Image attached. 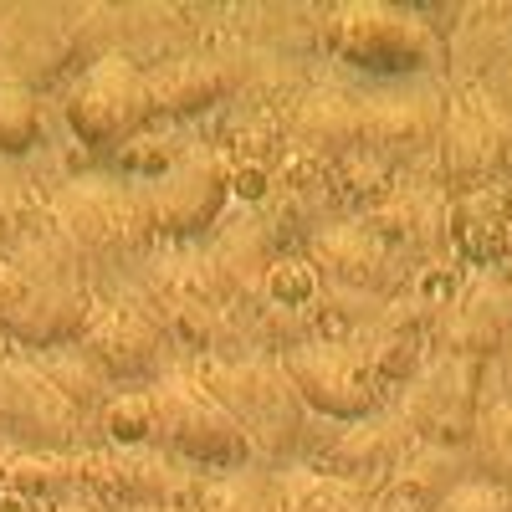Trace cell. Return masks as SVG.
I'll return each instance as SVG.
<instances>
[{
	"mask_svg": "<svg viewBox=\"0 0 512 512\" xmlns=\"http://www.w3.org/2000/svg\"><path fill=\"white\" fill-rule=\"evenodd\" d=\"M507 338H512V282H507V272L472 277L431 328V344H441V354L472 359V364L497 359L507 349Z\"/></svg>",
	"mask_w": 512,
	"mask_h": 512,
	"instance_id": "obj_17",
	"label": "cell"
},
{
	"mask_svg": "<svg viewBox=\"0 0 512 512\" xmlns=\"http://www.w3.org/2000/svg\"><path fill=\"white\" fill-rule=\"evenodd\" d=\"M88 415L26 354L0 359V441L11 451H82Z\"/></svg>",
	"mask_w": 512,
	"mask_h": 512,
	"instance_id": "obj_11",
	"label": "cell"
},
{
	"mask_svg": "<svg viewBox=\"0 0 512 512\" xmlns=\"http://www.w3.org/2000/svg\"><path fill=\"white\" fill-rule=\"evenodd\" d=\"M205 472L175 461L159 446H82V492L108 512L195 507Z\"/></svg>",
	"mask_w": 512,
	"mask_h": 512,
	"instance_id": "obj_7",
	"label": "cell"
},
{
	"mask_svg": "<svg viewBox=\"0 0 512 512\" xmlns=\"http://www.w3.org/2000/svg\"><path fill=\"white\" fill-rule=\"evenodd\" d=\"M497 374H502V384H507V395H512V338H507V349L497 354Z\"/></svg>",
	"mask_w": 512,
	"mask_h": 512,
	"instance_id": "obj_35",
	"label": "cell"
},
{
	"mask_svg": "<svg viewBox=\"0 0 512 512\" xmlns=\"http://www.w3.org/2000/svg\"><path fill=\"white\" fill-rule=\"evenodd\" d=\"M461 482H466V472H461V456L456 451L415 446L395 466V477L384 482L369 502H374V512H436Z\"/></svg>",
	"mask_w": 512,
	"mask_h": 512,
	"instance_id": "obj_21",
	"label": "cell"
},
{
	"mask_svg": "<svg viewBox=\"0 0 512 512\" xmlns=\"http://www.w3.org/2000/svg\"><path fill=\"white\" fill-rule=\"evenodd\" d=\"M436 512H512V497H507V487H497L487 477H466Z\"/></svg>",
	"mask_w": 512,
	"mask_h": 512,
	"instance_id": "obj_31",
	"label": "cell"
},
{
	"mask_svg": "<svg viewBox=\"0 0 512 512\" xmlns=\"http://www.w3.org/2000/svg\"><path fill=\"white\" fill-rule=\"evenodd\" d=\"M93 308V267L52 221H41L26 241L0 251V338L6 344L31 354L77 344Z\"/></svg>",
	"mask_w": 512,
	"mask_h": 512,
	"instance_id": "obj_1",
	"label": "cell"
},
{
	"mask_svg": "<svg viewBox=\"0 0 512 512\" xmlns=\"http://www.w3.org/2000/svg\"><path fill=\"white\" fill-rule=\"evenodd\" d=\"M359 221L390 246L400 267L420 262V256H436L451 241V205L436 190H420V185H390V195L374 200Z\"/></svg>",
	"mask_w": 512,
	"mask_h": 512,
	"instance_id": "obj_18",
	"label": "cell"
},
{
	"mask_svg": "<svg viewBox=\"0 0 512 512\" xmlns=\"http://www.w3.org/2000/svg\"><path fill=\"white\" fill-rule=\"evenodd\" d=\"M62 113H67V128L77 134V144H88V149H123L128 139H139L144 123L154 118L149 113L144 67L128 62L123 52L88 62L72 77V88L62 98Z\"/></svg>",
	"mask_w": 512,
	"mask_h": 512,
	"instance_id": "obj_8",
	"label": "cell"
},
{
	"mask_svg": "<svg viewBox=\"0 0 512 512\" xmlns=\"http://www.w3.org/2000/svg\"><path fill=\"white\" fill-rule=\"evenodd\" d=\"M277 359L292 379V390L303 395L308 415L354 425V420H369L374 410H384L379 379H374L364 349L349 344V338H308V344H297Z\"/></svg>",
	"mask_w": 512,
	"mask_h": 512,
	"instance_id": "obj_9",
	"label": "cell"
},
{
	"mask_svg": "<svg viewBox=\"0 0 512 512\" xmlns=\"http://www.w3.org/2000/svg\"><path fill=\"white\" fill-rule=\"evenodd\" d=\"M195 379L226 405V415L246 431L262 466H308L313 436H308V405L292 390V379L277 354H210L195 359Z\"/></svg>",
	"mask_w": 512,
	"mask_h": 512,
	"instance_id": "obj_2",
	"label": "cell"
},
{
	"mask_svg": "<svg viewBox=\"0 0 512 512\" xmlns=\"http://www.w3.org/2000/svg\"><path fill=\"white\" fill-rule=\"evenodd\" d=\"M451 241L472 256V262H497L512 241V221H507V195L497 185H482L472 195H461L451 205Z\"/></svg>",
	"mask_w": 512,
	"mask_h": 512,
	"instance_id": "obj_23",
	"label": "cell"
},
{
	"mask_svg": "<svg viewBox=\"0 0 512 512\" xmlns=\"http://www.w3.org/2000/svg\"><path fill=\"white\" fill-rule=\"evenodd\" d=\"M82 349L98 359V369L113 384H149L164 374V354H169V338L159 328V318L139 303L134 292H118V297H98V308L88 318L77 338Z\"/></svg>",
	"mask_w": 512,
	"mask_h": 512,
	"instance_id": "obj_14",
	"label": "cell"
},
{
	"mask_svg": "<svg viewBox=\"0 0 512 512\" xmlns=\"http://www.w3.org/2000/svg\"><path fill=\"white\" fill-rule=\"evenodd\" d=\"M303 262L333 292H359V297H379V303L405 292V267L359 216L313 226V236L303 241Z\"/></svg>",
	"mask_w": 512,
	"mask_h": 512,
	"instance_id": "obj_13",
	"label": "cell"
},
{
	"mask_svg": "<svg viewBox=\"0 0 512 512\" xmlns=\"http://www.w3.org/2000/svg\"><path fill=\"white\" fill-rule=\"evenodd\" d=\"M318 47L359 72H379V77H410L425 72L441 57L436 31L415 21L410 11L379 6V0H349V6H333L318 21Z\"/></svg>",
	"mask_w": 512,
	"mask_h": 512,
	"instance_id": "obj_5",
	"label": "cell"
},
{
	"mask_svg": "<svg viewBox=\"0 0 512 512\" xmlns=\"http://www.w3.org/2000/svg\"><path fill=\"white\" fill-rule=\"evenodd\" d=\"M395 410L420 446L466 451L482 420V364L451 359V354L425 359V369L400 390Z\"/></svg>",
	"mask_w": 512,
	"mask_h": 512,
	"instance_id": "obj_10",
	"label": "cell"
},
{
	"mask_svg": "<svg viewBox=\"0 0 512 512\" xmlns=\"http://www.w3.org/2000/svg\"><path fill=\"white\" fill-rule=\"evenodd\" d=\"M154 405V446L169 451L175 461L195 466L205 477H226L262 466L246 441V431L226 415V405L195 379V369H169L149 384Z\"/></svg>",
	"mask_w": 512,
	"mask_h": 512,
	"instance_id": "obj_4",
	"label": "cell"
},
{
	"mask_svg": "<svg viewBox=\"0 0 512 512\" xmlns=\"http://www.w3.org/2000/svg\"><path fill=\"white\" fill-rule=\"evenodd\" d=\"M36 359V369L47 374L57 390L88 415V425H93V415L108 405V395H113V379L98 369V359L82 349V344H62V349H47V354H31Z\"/></svg>",
	"mask_w": 512,
	"mask_h": 512,
	"instance_id": "obj_24",
	"label": "cell"
},
{
	"mask_svg": "<svg viewBox=\"0 0 512 512\" xmlns=\"http://www.w3.org/2000/svg\"><path fill=\"white\" fill-rule=\"evenodd\" d=\"M144 512H195V507H144Z\"/></svg>",
	"mask_w": 512,
	"mask_h": 512,
	"instance_id": "obj_36",
	"label": "cell"
},
{
	"mask_svg": "<svg viewBox=\"0 0 512 512\" xmlns=\"http://www.w3.org/2000/svg\"><path fill=\"white\" fill-rule=\"evenodd\" d=\"M144 210H149V231L154 241L169 246H195L200 236H210L226 221V205H231V164L205 149L190 144L169 159L159 175H149L144 185Z\"/></svg>",
	"mask_w": 512,
	"mask_h": 512,
	"instance_id": "obj_6",
	"label": "cell"
},
{
	"mask_svg": "<svg viewBox=\"0 0 512 512\" xmlns=\"http://www.w3.org/2000/svg\"><path fill=\"white\" fill-rule=\"evenodd\" d=\"M251 67L236 62L231 52H169L164 62L144 67L149 82V113L154 118H200L221 108L231 93L246 88Z\"/></svg>",
	"mask_w": 512,
	"mask_h": 512,
	"instance_id": "obj_16",
	"label": "cell"
},
{
	"mask_svg": "<svg viewBox=\"0 0 512 512\" xmlns=\"http://www.w3.org/2000/svg\"><path fill=\"white\" fill-rule=\"evenodd\" d=\"M292 154H308L318 164H338L364 149V98L344 88H313L292 103L287 118Z\"/></svg>",
	"mask_w": 512,
	"mask_h": 512,
	"instance_id": "obj_19",
	"label": "cell"
},
{
	"mask_svg": "<svg viewBox=\"0 0 512 512\" xmlns=\"http://www.w3.org/2000/svg\"><path fill=\"white\" fill-rule=\"evenodd\" d=\"M0 512H41V507H31V502L16 497V492H0Z\"/></svg>",
	"mask_w": 512,
	"mask_h": 512,
	"instance_id": "obj_34",
	"label": "cell"
},
{
	"mask_svg": "<svg viewBox=\"0 0 512 512\" xmlns=\"http://www.w3.org/2000/svg\"><path fill=\"white\" fill-rule=\"evenodd\" d=\"M41 221H47V200L31 190V180L0 169V251H11L16 241H26Z\"/></svg>",
	"mask_w": 512,
	"mask_h": 512,
	"instance_id": "obj_30",
	"label": "cell"
},
{
	"mask_svg": "<svg viewBox=\"0 0 512 512\" xmlns=\"http://www.w3.org/2000/svg\"><path fill=\"white\" fill-rule=\"evenodd\" d=\"M441 108L431 98H364V149L384 164H405L420 149H436Z\"/></svg>",
	"mask_w": 512,
	"mask_h": 512,
	"instance_id": "obj_20",
	"label": "cell"
},
{
	"mask_svg": "<svg viewBox=\"0 0 512 512\" xmlns=\"http://www.w3.org/2000/svg\"><path fill=\"white\" fill-rule=\"evenodd\" d=\"M436 159H441V175L451 190L472 195L482 185L497 180V169L512 159V123L507 113L492 103V93L482 82L461 88L446 113H441V139H436Z\"/></svg>",
	"mask_w": 512,
	"mask_h": 512,
	"instance_id": "obj_12",
	"label": "cell"
},
{
	"mask_svg": "<svg viewBox=\"0 0 512 512\" xmlns=\"http://www.w3.org/2000/svg\"><path fill=\"white\" fill-rule=\"evenodd\" d=\"M41 512H108L98 497H88V492H72V497H62V502H52V507H41Z\"/></svg>",
	"mask_w": 512,
	"mask_h": 512,
	"instance_id": "obj_33",
	"label": "cell"
},
{
	"mask_svg": "<svg viewBox=\"0 0 512 512\" xmlns=\"http://www.w3.org/2000/svg\"><path fill=\"white\" fill-rule=\"evenodd\" d=\"M482 88L492 93V103H497V108L507 113V123H512V57H502V62H497V72L482 82Z\"/></svg>",
	"mask_w": 512,
	"mask_h": 512,
	"instance_id": "obj_32",
	"label": "cell"
},
{
	"mask_svg": "<svg viewBox=\"0 0 512 512\" xmlns=\"http://www.w3.org/2000/svg\"><path fill=\"white\" fill-rule=\"evenodd\" d=\"M420 441L410 436V425L400 420V410H374L369 420H354L344 431H333L328 446H318L313 472L344 482L364 497H374L384 482L395 477V466L415 451Z\"/></svg>",
	"mask_w": 512,
	"mask_h": 512,
	"instance_id": "obj_15",
	"label": "cell"
},
{
	"mask_svg": "<svg viewBox=\"0 0 512 512\" xmlns=\"http://www.w3.org/2000/svg\"><path fill=\"white\" fill-rule=\"evenodd\" d=\"M195 512H282L272 466H246V472L205 477L200 497H195Z\"/></svg>",
	"mask_w": 512,
	"mask_h": 512,
	"instance_id": "obj_26",
	"label": "cell"
},
{
	"mask_svg": "<svg viewBox=\"0 0 512 512\" xmlns=\"http://www.w3.org/2000/svg\"><path fill=\"white\" fill-rule=\"evenodd\" d=\"M472 456H477V477L512 487V395H497L492 405H482Z\"/></svg>",
	"mask_w": 512,
	"mask_h": 512,
	"instance_id": "obj_29",
	"label": "cell"
},
{
	"mask_svg": "<svg viewBox=\"0 0 512 512\" xmlns=\"http://www.w3.org/2000/svg\"><path fill=\"white\" fill-rule=\"evenodd\" d=\"M6 492L31 507H52L82 492V451H11L6 456Z\"/></svg>",
	"mask_w": 512,
	"mask_h": 512,
	"instance_id": "obj_22",
	"label": "cell"
},
{
	"mask_svg": "<svg viewBox=\"0 0 512 512\" xmlns=\"http://www.w3.org/2000/svg\"><path fill=\"white\" fill-rule=\"evenodd\" d=\"M47 221L88 267H128L154 246L144 190L108 175H72L47 195Z\"/></svg>",
	"mask_w": 512,
	"mask_h": 512,
	"instance_id": "obj_3",
	"label": "cell"
},
{
	"mask_svg": "<svg viewBox=\"0 0 512 512\" xmlns=\"http://www.w3.org/2000/svg\"><path fill=\"white\" fill-rule=\"evenodd\" d=\"M88 431H98V446H154V405H149V390L108 395V405L93 415Z\"/></svg>",
	"mask_w": 512,
	"mask_h": 512,
	"instance_id": "obj_28",
	"label": "cell"
},
{
	"mask_svg": "<svg viewBox=\"0 0 512 512\" xmlns=\"http://www.w3.org/2000/svg\"><path fill=\"white\" fill-rule=\"evenodd\" d=\"M282 512H374V502L344 482H333L313 466H272Z\"/></svg>",
	"mask_w": 512,
	"mask_h": 512,
	"instance_id": "obj_25",
	"label": "cell"
},
{
	"mask_svg": "<svg viewBox=\"0 0 512 512\" xmlns=\"http://www.w3.org/2000/svg\"><path fill=\"white\" fill-rule=\"evenodd\" d=\"M47 144V118H41L36 88L0 82V159H26Z\"/></svg>",
	"mask_w": 512,
	"mask_h": 512,
	"instance_id": "obj_27",
	"label": "cell"
}]
</instances>
